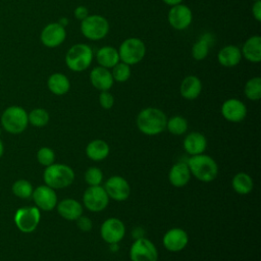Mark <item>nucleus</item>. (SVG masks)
I'll return each mask as SVG.
<instances>
[{
  "label": "nucleus",
  "instance_id": "31",
  "mask_svg": "<svg viewBox=\"0 0 261 261\" xmlns=\"http://www.w3.org/2000/svg\"><path fill=\"white\" fill-rule=\"evenodd\" d=\"M29 123L36 127H43L45 126L50 119L49 113L44 108H35L30 113H28Z\"/></svg>",
  "mask_w": 261,
  "mask_h": 261
},
{
  "label": "nucleus",
  "instance_id": "42",
  "mask_svg": "<svg viewBox=\"0 0 261 261\" xmlns=\"http://www.w3.org/2000/svg\"><path fill=\"white\" fill-rule=\"evenodd\" d=\"M59 24H61L62 27H66L67 24H68V22H69V20H68V18H66V17H61L58 21H57Z\"/></svg>",
  "mask_w": 261,
  "mask_h": 261
},
{
  "label": "nucleus",
  "instance_id": "28",
  "mask_svg": "<svg viewBox=\"0 0 261 261\" xmlns=\"http://www.w3.org/2000/svg\"><path fill=\"white\" fill-rule=\"evenodd\" d=\"M87 156L94 161H101L109 154V146L103 140H94L87 145Z\"/></svg>",
  "mask_w": 261,
  "mask_h": 261
},
{
  "label": "nucleus",
  "instance_id": "34",
  "mask_svg": "<svg viewBox=\"0 0 261 261\" xmlns=\"http://www.w3.org/2000/svg\"><path fill=\"white\" fill-rule=\"evenodd\" d=\"M130 66L126 63H123L119 61L117 64H115L112 67V77L117 83H124L126 82L130 76Z\"/></svg>",
  "mask_w": 261,
  "mask_h": 261
},
{
  "label": "nucleus",
  "instance_id": "14",
  "mask_svg": "<svg viewBox=\"0 0 261 261\" xmlns=\"http://www.w3.org/2000/svg\"><path fill=\"white\" fill-rule=\"evenodd\" d=\"M124 234V224L118 218H108L101 225V237L108 244H118Z\"/></svg>",
  "mask_w": 261,
  "mask_h": 261
},
{
  "label": "nucleus",
  "instance_id": "7",
  "mask_svg": "<svg viewBox=\"0 0 261 261\" xmlns=\"http://www.w3.org/2000/svg\"><path fill=\"white\" fill-rule=\"evenodd\" d=\"M81 32L88 40L99 41L108 34L109 22L102 15L89 14L81 22Z\"/></svg>",
  "mask_w": 261,
  "mask_h": 261
},
{
  "label": "nucleus",
  "instance_id": "22",
  "mask_svg": "<svg viewBox=\"0 0 261 261\" xmlns=\"http://www.w3.org/2000/svg\"><path fill=\"white\" fill-rule=\"evenodd\" d=\"M206 138L204 137V135L198 132H193L189 134L184 140V148L192 156L203 154V152L206 150Z\"/></svg>",
  "mask_w": 261,
  "mask_h": 261
},
{
  "label": "nucleus",
  "instance_id": "10",
  "mask_svg": "<svg viewBox=\"0 0 261 261\" xmlns=\"http://www.w3.org/2000/svg\"><path fill=\"white\" fill-rule=\"evenodd\" d=\"M132 261H157L158 252L155 245L146 238L136 239L129 251Z\"/></svg>",
  "mask_w": 261,
  "mask_h": 261
},
{
  "label": "nucleus",
  "instance_id": "33",
  "mask_svg": "<svg viewBox=\"0 0 261 261\" xmlns=\"http://www.w3.org/2000/svg\"><path fill=\"white\" fill-rule=\"evenodd\" d=\"M166 128L174 136H179L182 135L187 132L188 129V121L186 118L179 115L172 116L170 119L167 120L166 122Z\"/></svg>",
  "mask_w": 261,
  "mask_h": 261
},
{
  "label": "nucleus",
  "instance_id": "26",
  "mask_svg": "<svg viewBox=\"0 0 261 261\" xmlns=\"http://www.w3.org/2000/svg\"><path fill=\"white\" fill-rule=\"evenodd\" d=\"M47 86L51 93L57 96H61L69 91L70 82L65 74L61 72H54L48 77Z\"/></svg>",
  "mask_w": 261,
  "mask_h": 261
},
{
  "label": "nucleus",
  "instance_id": "8",
  "mask_svg": "<svg viewBox=\"0 0 261 261\" xmlns=\"http://www.w3.org/2000/svg\"><path fill=\"white\" fill-rule=\"evenodd\" d=\"M14 223L18 230L23 233L33 232L41 220L40 209L36 206H24L18 208L13 217Z\"/></svg>",
  "mask_w": 261,
  "mask_h": 261
},
{
  "label": "nucleus",
  "instance_id": "12",
  "mask_svg": "<svg viewBox=\"0 0 261 261\" xmlns=\"http://www.w3.org/2000/svg\"><path fill=\"white\" fill-rule=\"evenodd\" d=\"M167 20L169 24L175 30L187 29L193 20V13L189 6L185 4H177L171 6L167 14Z\"/></svg>",
  "mask_w": 261,
  "mask_h": 261
},
{
  "label": "nucleus",
  "instance_id": "4",
  "mask_svg": "<svg viewBox=\"0 0 261 261\" xmlns=\"http://www.w3.org/2000/svg\"><path fill=\"white\" fill-rule=\"evenodd\" d=\"M43 179L52 189H63L73 182L74 172L68 165L53 163L45 168Z\"/></svg>",
  "mask_w": 261,
  "mask_h": 261
},
{
  "label": "nucleus",
  "instance_id": "16",
  "mask_svg": "<svg viewBox=\"0 0 261 261\" xmlns=\"http://www.w3.org/2000/svg\"><path fill=\"white\" fill-rule=\"evenodd\" d=\"M189 242L188 233L178 227L171 228L163 236V245L170 252H179L186 248Z\"/></svg>",
  "mask_w": 261,
  "mask_h": 261
},
{
  "label": "nucleus",
  "instance_id": "35",
  "mask_svg": "<svg viewBox=\"0 0 261 261\" xmlns=\"http://www.w3.org/2000/svg\"><path fill=\"white\" fill-rule=\"evenodd\" d=\"M37 160L41 165L47 167L54 163L55 153L49 147H42L37 152Z\"/></svg>",
  "mask_w": 261,
  "mask_h": 261
},
{
  "label": "nucleus",
  "instance_id": "41",
  "mask_svg": "<svg viewBox=\"0 0 261 261\" xmlns=\"http://www.w3.org/2000/svg\"><path fill=\"white\" fill-rule=\"evenodd\" d=\"M165 4L167 5H170V6H174V5H177V4H180L184 0H162Z\"/></svg>",
  "mask_w": 261,
  "mask_h": 261
},
{
  "label": "nucleus",
  "instance_id": "38",
  "mask_svg": "<svg viewBox=\"0 0 261 261\" xmlns=\"http://www.w3.org/2000/svg\"><path fill=\"white\" fill-rule=\"evenodd\" d=\"M76 225L77 227L83 230V231H89L92 229V220L86 216H80L77 219H76Z\"/></svg>",
  "mask_w": 261,
  "mask_h": 261
},
{
  "label": "nucleus",
  "instance_id": "19",
  "mask_svg": "<svg viewBox=\"0 0 261 261\" xmlns=\"http://www.w3.org/2000/svg\"><path fill=\"white\" fill-rule=\"evenodd\" d=\"M56 206L59 215L66 220H76L83 214L81 203L74 199H63Z\"/></svg>",
  "mask_w": 261,
  "mask_h": 261
},
{
  "label": "nucleus",
  "instance_id": "13",
  "mask_svg": "<svg viewBox=\"0 0 261 261\" xmlns=\"http://www.w3.org/2000/svg\"><path fill=\"white\" fill-rule=\"evenodd\" d=\"M32 197L36 207L43 211H51L57 205V195L54 189L48 187L47 185L39 186L34 189Z\"/></svg>",
  "mask_w": 261,
  "mask_h": 261
},
{
  "label": "nucleus",
  "instance_id": "2",
  "mask_svg": "<svg viewBox=\"0 0 261 261\" xmlns=\"http://www.w3.org/2000/svg\"><path fill=\"white\" fill-rule=\"evenodd\" d=\"M187 164L190 172L201 181H212L218 174L217 163L212 157L205 154L193 155L188 159Z\"/></svg>",
  "mask_w": 261,
  "mask_h": 261
},
{
  "label": "nucleus",
  "instance_id": "32",
  "mask_svg": "<svg viewBox=\"0 0 261 261\" xmlns=\"http://www.w3.org/2000/svg\"><path fill=\"white\" fill-rule=\"evenodd\" d=\"M12 193L14 196L20 199H29L33 194V186L27 179H17L12 185Z\"/></svg>",
  "mask_w": 261,
  "mask_h": 261
},
{
  "label": "nucleus",
  "instance_id": "23",
  "mask_svg": "<svg viewBox=\"0 0 261 261\" xmlns=\"http://www.w3.org/2000/svg\"><path fill=\"white\" fill-rule=\"evenodd\" d=\"M201 91H202V83L200 79L197 77L196 75L186 76L179 86L180 95L187 100H194L198 98Z\"/></svg>",
  "mask_w": 261,
  "mask_h": 261
},
{
  "label": "nucleus",
  "instance_id": "39",
  "mask_svg": "<svg viewBox=\"0 0 261 261\" xmlns=\"http://www.w3.org/2000/svg\"><path fill=\"white\" fill-rule=\"evenodd\" d=\"M73 14H74V16H75L77 19H80V20L82 21L83 19H85V18L89 15V10H88V8H87L86 6L80 5V6H77V7L74 9Z\"/></svg>",
  "mask_w": 261,
  "mask_h": 261
},
{
  "label": "nucleus",
  "instance_id": "25",
  "mask_svg": "<svg viewBox=\"0 0 261 261\" xmlns=\"http://www.w3.org/2000/svg\"><path fill=\"white\" fill-rule=\"evenodd\" d=\"M215 43V38L211 33L203 34L197 42L194 43L192 47V56L195 60H203L207 57L209 53L210 46Z\"/></svg>",
  "mask_w": 261,
  "mask_h": 261
},
{
  "label": "nucleus",
  "instance_id": "15",
  "mask_svg": "<svg viewBox=\"0 0 261 261\" xmlns=\"http://www.w3.org/2000/svg\"><path fill=\"white\" fill-rule=\"evenodd\" d=\"M108 197L115 201H124L130 195V187L126 179L119 175L109 177L104 187Z\"/></svg>",
  "mask_w": 261,
  "mask_h": 261
},
{
  "label": "nucleus",
  "instance_id": "36",
  "mask_svg": "<svg viewBox=\"0 0 261 261\" xmlns=\"http://www.w3.org/2000/svg\"><path fill=\"white\" fill-rule=\"evenodd\" d=\"M85 180L89 186H99L103 180V173L98 167H90L85 173Z\"/></svg>",
  "mask_w": 261,
  "mask_h": 261
},
{
  "label": "nucleus",
  "instance_id": "17",
  "mask_svg": "<svg viewBox=\"0 0 261 261\" xmlns=\"http://www.w3.org/2000/svg\"><path fill=\"white\" fill-rule=\"evenodd\" d=\"M221 113L226 120L230 122H240L244 120L247 115V107L241 100L231 98L223 102Z\"/></svg>",
  "mask_w": 261,
  "mask_h": 261
},
{
  "label": "nucleus",
  "instance_id": "44",
  "mask_svg": "<svg viewBox=\"0 0 261 261\" xmlns=\"http://www.w3.org/2000/svg\"><path fill=\"white\" fill-rule=\"evenodd\" d=\"M252 1H254V2H255V1H259V0H252Z\"/></svg>",
  "mask_w": 261,
  "mask_h": 261
},
{
  "label": "nucleus",
  "instance_id": "37",
  "mask_svg": "<svg viewBox=\"0 0 261 261\" xmlns=\"http://www.w3.org/2000/svg\"><path fill=\"white\" fill-rule=\"evenodd\" d=\"M99 103L102 108L110 109L114 104V97L108 91H102L99 96Z\"/></svg>",
  "mask_w": 261,
  "mask_h": 261
},
{
  "label": "nucleus",
  "instance_id": "24",
  "mask_svg": "<svg viewBox=\"0 0 261 261\" xmlns=\"http://www.w3.org/2000/svg\"><path fill=\"white\" fill-rule=\"evenodd\" d=\"M168 178L173 187L181 188L186 186L191 178V172L188 164L186 162H177L174 164L169 171Z\"/></svg>",
  "mask_w": 261,
  "mask_h": 261
},
{
  "label": "nucleus",
  "instance_id": "5",
  "mask_svg": "<svg viewBox=\"0 0 261 261\" xmlns=\"http://www.w3.org/2000/svg\"><path fill=\"white\" fill-rule=\"evenodd\" d=\"M93 50L87 44L79 43L71 46L65 54V63L67 67L75 72L87 69L93 61Z\"/></svg>",
  "mask_w": 261,
  "mask_h": 261
},
{
  "label": "nucleus",
  "instance_id": "6",
  "mask_svg": "<svg viewBox=\"0 0 261 261\" xmlns=\"http://www.w3.org/2000/svg\"><path fill=\"white\" fill-rule=\"evenodd\" d=\"M117 51L119 60L130 66L143 60L146 54V46L141 39L133 37L125 39Z\"/></svg>",
  "mask_w": 261,
  "mask_h": 261
},
{
  "label": "nucleus",
  "instance_id": "11",
  "mask_svg": "<svg viewBox=\"0 0 261 261\" xmlns=\"http://www.w3.org/2000/svg\"><path fill=\"white\" fill-rule=\"evenodd\" d=\"M66 38L65 28L58 22H50L46 24L40 35L41 43L48 48L60 46Z\"/></svg>",
  "mask_w": 261,
  "mask_h": 261
},
{
  "label": "nucleus",
  "instance_id": "3",
  "mask_svg": "<svg viewBox=\"0 0 261 261\" xmlns=\"http://www.w3.org/2000/svg\"><path fill=\"white\" fill-rule=\"evenodd\" d=\"M0 121L1 126L5 132L12 135H18L22 133L29 124L28 112L20 106L12 105L2 112Z\"/></svg>",
  "mask_w": 261,
  "mask_h": 261
},
{
  "label": "nucleus",
  "instance_id": "1",
  "mask_svg": "<svg viewBox=\"0 0 261 261\" xmlns=\"http://www.w3.org/2000/svg\"><path fill=\"white\" fill-rule=\"evenodd\" d=\"M166 115L158 108L148 107L138 114L137 126L141 133L147 136H155L166 128Z\"/></svg>",
  "mask_w": 261,
  "mask_h": 261
},
{
  "label": "nucleus",
  "instance_id": "20",
  "mask_svg": "<svg viewBox=\"0 0 261 261\" xmlns=\"http://www.w3.org/2000/svg\"><path fill=\"white\" fill-rule=\"evenodd\" d=\"M242 57L241 49L234 45H226L222 47L217 54L218 62L224 67L237 66L240 63Z\"/></svg>",
  "mask_w": 261,
  "mask_h": 261
},
{
  "label": "nucleus",
  "instance_id": "40",
  "mask_svg": "<svg viewBox=\"0 0 261 261\" xmlns=\"http://www.w3.org/2000/svg\"><path fill=\"white\" fill-rule=\"evenodd\" d=\"M252 14L257 21H261V0L255 1L252 5Z\"/></svg>",
  "mask_w": 261,
  "mask_h": 261
},
{
  "label": "nucleus",
  "instance_id": "29",
  "mask_svg": "<svg viewBox=\"0 0 261 261\" xmlns=\"http://www.w3.org/2000/svg\"><path fill=\"white\" fill-rule=\"evenodd\" d=\"M231 185L234 192H237L240 195H247L251 193L254 187L252 177L245 172L237 173L232 178Z\"/></svg>",
  "mask_w": 261,
  "mask_h": 261
},
{
  "label": "nucleus",
  "instance_id": "18",
  "mask_svg": "<svg viewBox=\"0 0 261 261\" xmlns=\"http://www.w3.org/2000/svg\"><path fill=\"white\" fill-rule=\"evenodd\" d=\"M90 82L92 86L99 91H108L113 86L114 80L111 71L102 66L94 67L90 72Z\"/></svg>",
  "mask_w": 261,
  "mask_h": 261
},
{
  "label": "nucleus",
  "instance_id": "43",
  "mask_svg": "<svg viewBox=\"0 0 261 261\" xmlns=\"http://www.w3.org/2000/svg\"><path fill=\"white\" fill-rule=\"evenodd\" d=\"M3 154H4V144L0 139V158L3 156Z\"/></svg>",
  "mask_w": 261,
  "mask_h": 261
},
{
  "label": "nucleus",
  "instance_id": "27",
  "mask_svg": "<svg viewBox=\"0 0 261 261\" xmlns=\"http://www.w3.org/2000/svg\"><path fill=\"white\" fill-rule=\"evenodd\" d=\"M96 60L100 66L108 69L120 61L118 51L112 46L101 47L96 53Z\"/></svg>",
  "mask_w": 261,
  "mask_h": 261
},
{
  "label": "nucleus",
  "instance_id": "9",
  "mask_svg": "<svg viewBox=\"0 0 261 261\" xmlns=\"http://www.w3.org/2000/svg\"><path fill=\"white\" fill-rule=\"evenodd\" d=\"M83 202L88 210L92 212H100L107 207L109 197L105 189L100 185L90 186L84 193Z\"/></svg>",
  "mask_w": 261,
  "mask_h": 261
},
{
  "label": "nucleus",
  "instance_id": "21",
  "mask_svg": "<svg viewBox=\"0 0 261 261\" xmlns=\"http://www.w3.org/2000/svg\"><path fill=\"white\" fill-rule=\"evenodd\" d=\"M242 56L250 62H260L261 60V37L258 35L252 36L246 40L242 49Z\"/></svg>",
  "mask_w": 261,
  "mask_h": 261
},
{
  "label": "nucleus",
  "instance_id": "30",
  "mask_svg": "<svg viewBox=\"0 0 261 261\" xmlns=\"http://www.w3.org/2000/svg\"><path fill=\"white\" fill-rule=\"evenodd\" d=\"M244 93L249 100H259L261 98V77L255 76L250 79L245 85Z\"/></svg>",
  "mask_w": 261,
  "mask_h": 261
}]
</instances>
